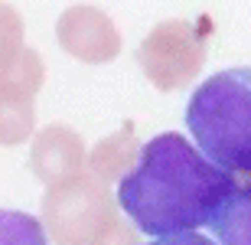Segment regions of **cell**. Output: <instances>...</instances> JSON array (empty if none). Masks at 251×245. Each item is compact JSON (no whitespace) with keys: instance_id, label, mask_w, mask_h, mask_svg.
<instances>
[{"instance_id":"7a4b0ae2","label":"cell","mask_w":251,"mask_h":245,"mask_svg":"<svg viewBox=\"0 0 251 245\" xmlns=\"http://www.w3.org/2000/svg\"><path fill=\"white\" fill-rule=\"evenodd\" d=\"M186 128L215 167L251 177V66L205 79L186 102Z\"/></svg>"},{"instance_id":"ba28073f","label":"cell","mask_w":251,"mask_h":245,"mask_svg":"<svg viewBox=\"0 0 251 245\" xmlns=\"http://www.w3.org/2000/svg\"><path fill=\"white\" fill-rule=\"evenodd\" d=\"M33 124H36L33 95L0 79V144L13 147V144L29 141Z\"/></svg>"},{"instance_id":"8992f818","label":"cell","mask_w":251,"mask_h":245,"mask_svg":"<svg viewBox=\"0 0 251 245\" xmlns=\"http://www.w3.org/2000/svg\"><path fill=\"white\" fill-rule=\"evenodd\" d=\"M85 163H88L85 141L72 128L46 124L43 131H36L33 151H29V170L43 183L56 187V183H65V180H72V177H82Z\"/></svg>"},{"instance_id":"277c9868","label":"cell","mask_w":251,"mask_h":245,"mask_svg":"<svg viewBox=\"0 0 251 245\" xmlns=\"http://www.w3.org/2000/svg\"><path fill=\"white\" fill-rule=\"evenodd\" d=\"M205 29L189 20H163L150 29L137 49L144 76L160 92H176L189 85L205 66Z\"/></svg>"},{"instance_id":"6da1fadb","label":"cell","mask_w":251,"mask_h":245,"mask_svg":"<svg viewBox=\"0 0 251 245\" xmlns=\"http://www.w3.org/2000/svg\"><path fill=\"white\" fill-rule=\"evenodd\" d=\"M235 190L238 180L199 154L183 134H157L118 180V206L144 236L167 239L209 226Z\"/></svg>"},{"instance_id":"30bf717a","label":"cell","mask_w":251,"mask_h":245,"mask_svg":"<svg viewBox=\"0 0 251 245\" xmlns=\"http://www.w3.org/2000/svg\"><path fill=\"white\" fill-rule=\"evenodd\" d=\"M46 226L29 213L0 209V245H49Z\"/></svg>"},{"instance_id":"8fae6325","label":"cell","mask_w":251,"mask_h":245,"mask_svg":"<svg viewBox=\"0 0 251 245\" xmlns=\"http://www.w3.org/2000/svg\"><path fill=\"white\" fill-rule=\"evenodd\" d=\"M23 49V17L10 3H0V76L10 72Z\"/></svg>"},{"instance_id":"9c48e42d","label":"cell","mask_w":251,"mask_h":245,"mask_svg":"<svg viewBox=\"0 0 251 245\" xmlns=\"http://www.w3.org/2000/svg\"><path fill=\"white\" fill-rule=\"evenodd\" d=\"M219 245H251V183L238 187L209 222Z\"/></svg>"},{"instance_id":"3957f363","label":"cell","mask_w":251,"mask_h":245,"mask_svg":"<svg viewBox=\"0 0 251 245\" xmlns=\"http://www.w3.org/2000/svg\"><path fill=\"white\" fill-rule=\"evenodd\" d=\"M43 226L59 245H104L121 222L108 183L82 173L46 190Z\"/></svg>"},{"instance_id":"4fadbf2b","label":"cell","mask_w":251,"mask_h":245,"mask_svg":"<svg viewBox=\"0 0 251 245\" xmlns=\"http://www.w3.org/2000/svg\"><path fill=\"white\" fill-rule=\"evenodd\" d=\"M150 245H215L212 239L196 236V232H183V236H167V239H153Z\"/></svg>"},{"instance_id":"52a82bcc","label":"cell","mask_w":251,"mask_h":245,"mask_svg":"<svg viewBox=\"0 0 251 245\" xmlns=\"http://www.w3.org/2000/svg\"><path fill=\"white\" fill-rule=\"evenodd\" d=\"M140 157L137 137H134V124H124V131L104 137L92 154H88V173L101 183H111V180H121Z\"/></svg>"},{"instance_id":"5b68a950","label":"cell","mask_w":251,"mask_h":245,"mask_svg":"<svg viewBox=\"0 0 251 245\" xmlns=\"http://www.w3.org/2000/svg\"><path fill=\"white\" fill-rule=\"evenodd\" d=\"M56 39L72 59L88 66L111 62L121 53V29L114 27V20L104 10L88 3L62 10V17L56 20Z\"/></svg>"},{"instance_id":"7c38bea8","label":"cell","mask_w":251,"mask_h":245,"mask_svg":"<svg viewBox=\"0 0 251 245\" xmlns=\"http://www.w3.org/2000/svg\"><path fill=\"white\" fill-rule=\"evenodd\" d=\"M0 79L10 82V85H17V88H23V92H29V95H36L39 88H43V79H46V66H43L39 53L23 49L20 59L10 66V72H3Z\"/></svg>"},{"instance_id":"5bb4252c","label":"cell","mask_w":251,"mask_h":245,"mask_svg":"<svg viewBox=\"0 0 251 245\" xmlns=\"http://www.w3.org/2000/svg\"><path fill=\"white\" fill-rule=\"evenodd\" d=\"M104 245H134V236H130V229H124V226H118V232H114L111 239Z\"/></svg>"}]
</instances>
